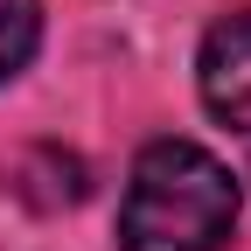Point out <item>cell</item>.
<instances>
[{
    "instance_id": "obj_2",
    "label": "cell",
    "mask_w": 251,
    "mask_h": 251,
    "mask_svg": "<svg viewBox=\"0 0 251 251\" xmlns=\"http://www.w3.org/2000/svg\"><path fill=\"white\" fill-rule=\"evenodd\" d=\"M196 91H202V105L224 126H244L251 133V7L224 14L202 35V49H196Z\"/></svg>"
},
{
    "instance_id": "obj_3",
    "label": "cell",
    "mask_w": 251,
    "mask_h": 251,
    "mask_svg": "<svg viewBox=\"0 0 251 251\" xmlns=\"http://www.w3.org/2000/svg\"><path fill=\"white\" fill-rule=\"evenodd\" d=\"M42 42V0H0V84L28 70Z\"/></svg>"
},
{
    "instance_id": "obj_1",
    "label": "cell",
    "mask_w": 251,
    "mask_h": 251,
    "mask_svg": "<svg viewBox=\"0 0 251 251\" xmlns=\"http://www.w3.org/2000/svg\"><path fill=\"white\" fill-rule=\"evenodd\" d=\"M244 188L237 175L196 140L140 147L119 202V251H224L237 230Z\"/></svg>"
}]
</instances>
